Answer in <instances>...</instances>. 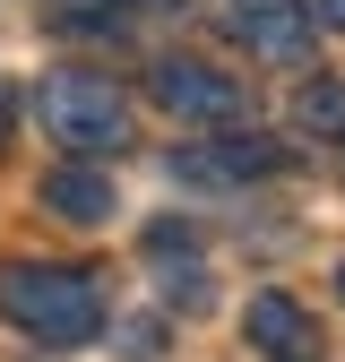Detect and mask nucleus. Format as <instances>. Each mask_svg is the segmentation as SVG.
<instances>
[{
    "label": "nucleus",
    "mask_w": 345,
    "mask_h": 362,
    "mask_svg": "<svg viewBox=\"0 0 345 362\" xmlns=\"http://www.w3.org/2000/svg\"><path fill=\"white\" fill-rule=\"evenodd\" d=\"M0 320L35 345H95L104 337V293L86 267H61V259H0Z\"/></svg>",
    "instance_id": "nucleus-1"
},
{
    "label": "nucleus",
    "mask_w": 345,
    "mask_h": 362,
    "mask_svg": "<svg viewBox=\"0 0 345 362\" xmlns=\"http://www.w3.org/2000/svg\"><path fill=\"white\" fill-rule=\"evenodd\" d=\"M43 129L69 147V156H121L129 139H139V112H129V95L104 78V69H52L35 95Z\"/></svg>",
    "instance_id": "nucleus-2"
},
{
    "label": "nucleus",
    "mask_w": 345,
    "mask_h": 362,
    "mask_svg": "<svg viewBox=\"0 0 345 362\" xmlns=\"http://www.w3.org/2000/svg\"><path fill=\"white\" fill-rule=\"evenodd\" d=\"M147 95H156L172 121H207V129H225V121L250 112L242 78H233V69H216V61H199V52H164V61L147 69Z\"/></svg>",
    "instance_id": "nucleus-3"
},
{
    "label": "nucleus",
    "mask_w": 345,
    "mask_h": 362,
    "mask_svg": "<svg viewBox=\"0 0 345 362\" xmlns=\"http://www.w3.org/2000/svg\"><path fill=\"white\" fill-rule=\"evenodd\" d=\"M172 173H182V181H207V190H233V181H268V173H285V147L259 139V129H233V121H225V139L182 147V156H172Z\"/></svg>",
    "instance_id": "nucleus-4"
},
{
    "label": "nucleus",
    "mask_w": 345,
    "mask_h": 362,
    "mask_svg": "<svg viewBox=\"0 0 345 362\" xmlns=\"http://www.w3.org/2000/svg\"><path fill=\"white\" fill-rule=\"evenodd\" d=\"M242 337H250V354L259 362H320L328 345H320V320L302 310L293 293H250V310H242Z\"/></svg>",
    "instance_id": "nucleus-5"
},
{
    "label": "nucleus",
    "mask_w": 345,
    "mask_h": 362,
    "mask_svg": "<svg viewBox=\"0 0 345 362\" xmlns=\"http://www.w3.org/2000/svg\"><path fill=\"white\" fill-rule=\"evenodd\" d=\"M43 207H52L61 224H112V173H95V156H69L43 173Z\"/></svg>",
    "instance_id": "nucleus-6"
},
{
    "label": "nucleus",
    "mask_w": 345,
    "mask_h": 362,
    "mask_svg": "<svg viewBox=\"0 0 345 362\" xmlns=\"http://www.w3.org/2000/svg\"><path fill=\"white\" fill-rule=\"evenodd\" d=\"M293 121L320 129V139H345V86H337V78H311V86L293 95Z\"/></svg>",
    "instance_id": "nucleus-7"
},
{
    "label": "nucleus",
    "mask_w": 345,
    "mask_h": 362,
    "mask_svg": "<svg viewBox=\"0 0 345 362\" xmlns=\"http://www.w3.org/2000/svg\"><path fill=\"white\" fill-rule=\"evenodd\" d=\"M139 9H182V0H69L61 18L78 26V18H139Z\"/></svg>",
    "instance_id": "nucleus-8"
},
{
    "label": "nucleus",
    "mask_w": 345,
    "mask_h": 362,
    "mask_svg": "<svg viewBox=\"0 0 345 362\" xmlns=\"http://www.w3.org/2000/svg\"><path fill=\"white\" fill-rule=\"evenodd\" d=\"M302 9H311V26H337L345 35V0H302Z\"/></svg>",
    "instance_id": "nucleus-9"
},
{
    "label": "nucleus",
    "mask_w": 345,
    "mask_h": 362,
    "mask_svg": "<svg viewBox=\"0 0 345 362\" xmlns=\"http://www.w3.org/2000/svg\"><path fill=\"white\" fill-rule=\"evenodd\" d=\"M9 139H18V95L0 86V147H9Z\"/></svg>",
    "instance_id": "nucleus-10"
},
{
    "label": "nucleus",
    "mask_w": 345,
    "mask_h": 362,
    "mask_svg": "<svg viewBox=\"0 0 345 362\" xmlns=\"http://www.w3.org/2000/svg\"><path fill=\"white\" fill-rule=\"evenodd\" d=\"M225 9H268V0H225Z\"/></svg>",
    "instance_id": "nucleus-11"
}]
</instances>
